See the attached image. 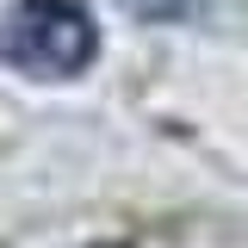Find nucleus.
I'll list each match as a JSON object with an SVG mask.
<instances>
[{"label": "nucleus", "mask_w": 248, "mask_h": 248, "mask_svg": "<svg viewBox=\"0 0 248 248\" xmlns=\"http://www.w3.org/2000/svg\"><path fill=\"white\" fill-rule=\"evenodd\" d=\"M93 56H99V31L81 0H19L0 19V62L19 75L62 81V75H81Z\"/></svg>", "instance_id": "1"}, {"label": "nucleus", "mask_w": 248, "mask_h": 248, "mask_svg": "<svg viewBox=\"0 0 248 248\" xmlns=\"http://www.w3.org/2000/svg\"><path fill=\"white\" fill-rule=\"evenodd\" d=\"M124 6H137V13H180L186 0H124Z\"/></svg>", "instance_id": "2"}]
</instances>
